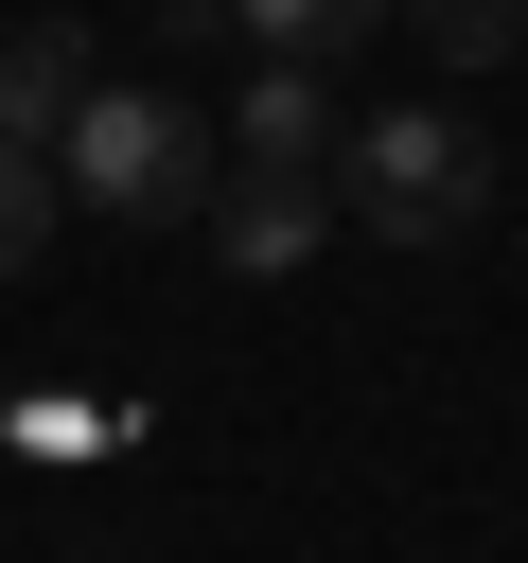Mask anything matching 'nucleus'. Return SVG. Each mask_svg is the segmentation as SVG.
Masks as SVG:
<instances>
[{
  "label": "nucleus",
  "instance_id": "f257e3e1",
  "mask_svg": "<svg viewBox=\"0 0 528 563\" xmlns=\"http://www.w3.org/2000/svg\"><path fill=\"white\" fill-rule=\"evenodd\" d=\"M53 194H88L106 229H176V211L211 194V123H194L176 88H106V70H88V106L53 123Z\"/></svg>",
  "mask_w": 528,
  "mask_h": 563
},
{
  "label": "nucleus",
  "instance_id": "423d86ee",
  "mask_svg": "<svg viewBox=\"0 0 528 563\" xmlns=\"http://www.w3.org/2000/svg\"><path fill=\"white\" fill-rule=\"evenodd\" d=\"M229 18H246L282 70H334V53H352V35H387L405 0H229Z\"/></svg>",
  "mask_w": 528,
  "mask_h": 563
},
{
  "label": "nucleus",
  "instance_id": "39448f33",
  "mask_svg": "<svg viewBox=\"0 0 528 563\" xmlns=\"http://www.w3.org/2000/svg\"><path fill=\"white\" fill-rule=\"evenodd\" d=\"M70 106H88V35H70V18H18V35H0V141H35V158H53V123H70Z\"/></svg>",
  "mask_w": 528,
  "mask_h": 563
},
{
  "label": "nucleus",
  "instance_id": "7ed1b4c3",
  "mask_svg": "<svg viewBox=\"0 0 528 563\" xmlns=\"http://www.w3.org/2000/svg\"><path fill=\"white\" fill-rule=\"evenodd\" d=\"M211 246L246 264V282H282V264H317V229H334V176H282V158H211Z\"/></svg>",
  "mask_w": 528,
  "mask_h": 563
},
{
  "label": "nucleus",
  "instance_id": "20e7f679",
  "mask_svg": "<svg viewBox=\"0 0 528 563\" xmlns=\"http://www.w3.org/2000/svg\"><path fill=\"white\" fill-rule=\"evenodd\" d=\"M334 141H352V123H334V70H282V53H264V88L229 106V158H282V176H334Z\"/></svg>",
  "mask_w": 528,
  "mask_h": 563
},
{
  "label": "nucleus",
  "instance_id": "0eeeda50",
  "mask_svg": "<svg viewBox=\"0 0 528 563\" xmlns=\"http://www.w3.org/2000/svg\"><path fill=\"white\" fill-rule=\"evenodd\" d=\"M53 211H70V194H53V158H35V141H0V282H35Z\"/></svg>",
  "mask_w": 528,
  "mask_h": 563
},
{
  "label": "nucleus",
  "instance_id": "f03ea898",
  "mask_svg": "<svg viewBox=\"0 0 528 563\" xmlns=\"http://www.w3.org/2000/svg\"><path fill=\"white\" fill-rule=\"evenodd\" d=\"M334 211L387 229V246H458V229L493 211V141H475L458 106H387V123L334 141Z\"/></svg>",
  "mask_w": 528,
  "mask_h": 563
},
{
  "label": "nucleus",
  "instance_id": "6e6552de",
  "mask_svg": "<svg viewBox=\"0 0 528 563\" xmlns=\"http://www.w3.org/2000/svg\"><path fill=\"white\" fill-rule=\"evenodd\" d=\"M405 18H422V35H440V53H458V70H493V53H510V35H528V0H405Z\"/></svg>",
  "mask_w": 528,
  "mask_h": 563
}]
</instances>
